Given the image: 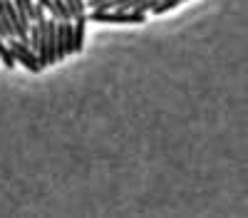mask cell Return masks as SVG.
Here are the masks:
<instances>
[{
    "mask_svg": "<svg viewBox=\"0 0 248 218\" xmlns=\"http://www.w3.org/2000/svg\"><path fill=\"white\" fill-rule=\"evenodd\" d=\"M134 5H137V0H114L112 10H132Z\"/></svg>",
    "mask_w": 248,
    "mask_h": 218,
    "instance_id": "7",
    "label": "cell"
},
{
    "mask_svg": "<svg viewBox=\"0 0 248 218\" xmlns=\"http://www.w3.org/2000/svg\"><path fill=\"white\" fill-rule=\"evenodd\" d=\"M90 23H114V25H141L147 13L137 10H90Z\"/></svg>",
    "mask_w": 248,
    "mask_h": 218,
    "instance_id": "1",
    "label": "cell"
},
{
    "mask_svg": "<svg viewBox=\"0 0 248 218\" xmlns=\"http://www.w3.org/2000/svg\"><path fill=\"white\" fill-rule=\"evenodd\" d=\"M0 32H3L5 37H15V35H13V30L5 25V20H3V17H0Z\"/></svg>",
    "mask_w": 248,
    "mask_h": 218,
    "instance_id": "8",
    "label": "cell"
},
{
    "mask_svg": "<svg viewBox=\"0 0 248 218\" xmlns=\"http://www.w3.org/2000/svg\"><path fill=\"white\" fill-rule=\"evenodd\" d=\"M70 13H72V20L79 17V15H87V5H85V0H65Z\"/></svg>",
    "mask_w": 248,
    "mask_h": 218,
    "instance_id": "6",
    "label": "cell"
},
{
    "mask_svg": "<svg viewBox=\"0 0 248 218\" xmlns=\"http://www.w3.org/2000/svg\"><path fill=\"white\" fill-rule=\"evenodd\" d=\"M179 3H184V0H156V5L152 8L154 15H161V13H169L171 8H176Z\"/></svg>",
    "mask_w": 248,
    "mask_h": 218,
    "instance_id": "5",
    "label": "cell"
},
{
    "mask_svg": "<svg viewBox=\"0 0 248 218\" xmlns=\"http://www.w3.org/2000/svg\"><path fill=\"white\" fill-rule=\"evenodd\" d=\"M40 20H45V8L37 3V8H35V23H40Z\"/></svg>",
    "mask_w": 248,
    "mask_h": 218,
    "instance_id": "9",
    "label": "cell"
},
{
    "mask_svg": "<svg viewBox=\"0 0 248 218\" xmlns=\"http://www.w3.org/2000/svg\"><path fill=\"white\" fill-rule=\"evenodd\" d=\"M52 3H55V13H52L55 20H72V13H70L65 0H52Z\"/></svg>",
    "mask_w": 248,
    "mask_h": 218,
    "instance_id": "4",
    "label": "cell"
},
{
    "mask_svg": "<svg viewBox=\"0 0 248 218\" xmlns=\"http://www.w3.org/2000/svg\"><path fill=\"white\" fill-rule=\"evenodd\" d=\"M0 59H3V65H5L8 70L15 67V55H13L10 45L5 43V35H3V32H0Z\"/></svg>",
    "mask_w": 248,
    "mask_h": 218,
    "instance_id": "3",
    "label": "cell"
},
{
    "mask_svg": "<svg viewBox=\"0 0 248 218\" xmlns=\"http://www.w3.org/2000/svg\"><path fill=\"white\" fill-rule=\"evenodd\" d=\"M8 45L15 55V62H20L25 70H30V72L43 70V65H40V59H37V52L30 47V43H25V40H20V37H8Z\"/></svg>",
    "mask_w": 248,
    "mask_h": 218,
    "instance_id": "2",
    "label": "cell"
}]
</instances>
